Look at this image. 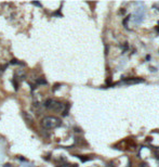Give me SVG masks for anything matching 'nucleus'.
Masks as SVG:
<instances>
[{"mask_svg":"<svg viewBox=\"0 0 159 167\" xmlns=\"http://www.w3.org/2000/svg\"><path fill=\"white\" fill-rule=\"evenodd\" d=\"M40 125L43 129H47V130H53V129H56L62 125V121L61 118L56 116H45L41 122H40Z\"/></svg>","mask_w":159,"mask_h":167,"instance_id":"obj_1","label":"nucleus"},{"mask_svg":"<svg viewBox=\"0 0 159 167\" xmlns=\"http://www.w3.org/2000/svg\"><path fill=\"white\" fill-rule=\"evenodd\" d=\"M43 106L45 109H49V110L54 111V112H57V113H63L64 110H65V104H63L62 102L57 101V100L53 99H47L43 103Z\"/></svg>","mask_w":159,"mask_h":167,"instance_id":"obj_2","label":"nucleus"},{"mask_svg":"<svg viewBox=\"0 0 159 167\" xmlns=\"http://www.w3.org/2000/svg\"><path fill=\"white\" fill-rule=\"evenodd\" d=\"M137 8L133 13V23L134 24H141L145 17V7L143 2H135Z\"/></svg>","mask_w":159,"mask_h":167,"instance_id":"obj_3","label":"nucleus"},{"mask_svg":"<svg viewBox=\"0 0 159 167\" xmlns=\"http://www.w3.org/2000/svg\"><path fill=\"white\" fill-rule=\"evenodd\" d=\"M25 72L23 70H16L14 73V79L15 80H23L25 78Z\"/></svg>","mask_w":159,"mask_h":167,"instance_id":"obj_4","label":"nucleus"},{"mask_svg":"<svg viewBox=\"0 0 159 167\" xmlns=\"http://www.w3.org/2000/svg\"><path fill=\"white\" fill-rule=\"evenodd\" d=\"M31 110L34 111V112H36V113H37V115H40V114H41V112H42L41 104H40L39 102H34V104H33V106H31Z\"/></svg>","mask_w":159,"mask_h":167,"instance_id":"obj_5","label":"nucleus"},{"mask_svg":"<svg viewBox=\"0 0 159 167\" xmlns=\"http://www.w3.org/2000/svg\"><path fill=\"white\" fill-rule=\"evenodd\" d=\"M23 117H24V119H25V122L28 123V124H33V123H34V117L31 116L30 113L23 112Z\"/></svg>","mask_w":159,"mask_h":167,"instance_id":"obj_6","label":"nucleus"},{"mask_svg":"<svg viewBox=\"0 0 159 167\" xmlns=\"http://www.w3.org/2000/svg\"><path fill=\"white\" fill-rule=\"evenodd\" d=\"M144 80L140 79V78H129V79L123 80L125 84H140V82H143Z\"/></svg>","mask_w":159,"mask_h":167,"instance_id":"obj_7","label":"nucleus"},{"mask_svg":"<svg viewBox=\"0 0 159 167\" xmlns=\"http://www.w3.org/2000/svg\"><path fill=\"white\" fill-rule=\"evenodd\" d=\"M10 64H13V65H22V66H25V63L24 62H20L19 60L16 59H12L10 61Z\"/></svg>","mask_w":159,"mask_h":167,"instance_id":"obj_8","label":"nucleus"},{"mask_svg":"<svg viewBox=\"0 0 159 167\" xmlns=\"http://www.w3.org/2000/svg\"><path fill=\"white\" fill-rule=\"evenodd\" d=\"M36 84H37V85H47L48 82H47V80H45V78L40 77V78H38V79L36 80Z\"/></svg>","mask_w":159,"mask_h":167,"instance_id":"obj_9","label":"nucleus"},{"mask_svg":"<svg viewBox=\"0 0 159 167\" xmlns=\"http://www.w3.org/2000/svg\"><path fill=\"white\" fill-rule=\"evenodd\" d=\"M12 84H13V85H14V89H15V91H17V89H19V84H17V82H16V80H15L14 78H13V79H12Z\"/></svg>","mask_w":159,"mask_h":167,"instance_id":"obj_10","label":"nucleus"},{"mask_svg":"<svg viewBox=\"0 0 159 167\" xmlns=\"http://www.w3.org/2000/svg\"><path fill=\"white\" fill-rule=\"evenodd\" d=\"M80 160L82 162H85V161H89V160H91V157H82V156H78Z\"/></svg>","mask_w":159,"mask_h":167,"instance_id":"obj_11","label":"nucleus"},{"mask_svg":"<svg viewBox=\"0 0 159 167\" xmlns=\"http://www.w3.org/2000/svg\"><path fill=\"white\" fill-rule=\"evenodd\" d=\"M8 67V64H4V65H2V66H0V71L1 72H4L6 71V68Z\"/></svg>","mask_w":159,"mask_h":167,"instance_id":"obj_12","label":"nucleus"},{"mask_svg":"<svg viewBox=\"0 0 159 167\" xmlns=\"http://www.w3.org/2000/svg\"><path fill=\"white\" fill-rule=\"evenodd\" d=\"M140 167H149V165H148L147 163H144V162H142V163L140 164Z\"/></svg>","mask_w":159,"mask_h":167,"instance_id":"obj_13","label":"nucleus"},{"mask_svg":"<svg viewBox=\"0 0 159 167\" xmlns=\"http://www.w3.org/2000/svg\"><path fill=\"white\" fill-rule=\"evenodd\" d=\"M33 4H35V6H37V7H41V3L38 2V1H34V2H33Z\"/></svg>","mask_w":159,"mask_h":167,"instance_id":"obj_14","label":"nucleus"},{"mask_svg":"<svg viewBox=\"0 0 159 167\" xmlns=\"http://www.w3.org/2000/svg\"><path fill=\"white\" fill-rule=\"evenodd\" d=\"M59 87H60V84H56V85L54 86V88H53V91H55L56 89H59Z\"/></svg>","mask_w":159,"mask_h":167,"instance_id":"obj_15","label":"nucleus"},{"mask_svg":"<svg viewBox=\"0 0 159 167\" xmlns=\"http://www.w3.org/2000/svg\"><path fill=\"white\" fill-rule=\"evenodd\" d=\"M69 167H78V166H77V164H73L71 166H69Z\"/></svg>","mask_w":159,"mask_h":167,"instance_id":"obj_16","label":"nucleus"}]
</instances>
